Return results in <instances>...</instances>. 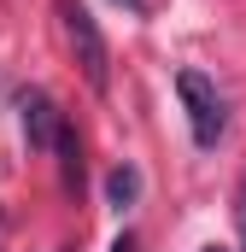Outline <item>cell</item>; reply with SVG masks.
Instances as JSON below:
<instances>
[{"mask_svg": "<svg viewBox=\"0 0 246 252\" xmlns=\"http://www.w3.org/2000/svg\"><path fill=\"white\" fill-rule=\"evenodd\" d=\"M106 199H112V205H135V199H141V170H135V164H118V170H112V176H106Z\"/></svg>", "mask_w": 246, "mask_h": 252, "instance_id": "4", "label": "cell"}, {"mask_svg": "<svg viewBox=\"0 0 246 252\" xmlns=\"http://www.w3.org/2000/svg\"><path fill=\"white\" fill-rule=\"evenodd\" d=\"M235 229H241V252H246V176H241V188H235Z\"/></svg>", "mask_w": 246, "mask_h": 252, "instance_id": "5", "label": "cell"}, {"mask_svg": "<svg viewBox=\"0 0 246 252\" xmlns=\"http://www.w3.org/2000/svg\"><path fill=\"white\" fill-rule=\"evenodd\" d=\"M205 252H229V247H205Z\"/></svg>", "mask_w": 246, "mask_h": 252, "instance_id": "8", "label": "cell"}, {"mask_svg": "<svg viewBox=\"0 0 246 252\" xmlns=\"http://www.w3.org/2000/svg\"><path fill=\"white\" fill-rule=\"evenodd\" d=\"M112 252H135V241H129V235H123V241H118V247H112Z\"/></svg>", "mask_w": 246, "mask_h": 252, "instance_id": "7", "label": "cell"}, {"mask_svg": "<svg viewBox=\"0 0 246 252\" xmlns=\"http://www.w3.org/2000/svg\"><path fill=\"white\" fill-rule=\"evenodd\" d=\"M18 112H24V135H30V147H35V153H53V141H59V129H64L59 106H53L41 88H30V94H18Z\"/></svg>", "mask_w": 246, "mask_h": 252, "instance_id": "3", "label": "cell"}, {"mask_svg": "<svg viewBox=\"0 0 246 252\" xmlns=\"http://www.w3.org/2000/svg\"><path fill=\"white\" fill-rule=\"evenodd\" d=\"M59 18H64L70 53H76V64H82L88 88H94V94H106V88H112V47H106V35H100L94 12H88L82 0H59Z\"/></svg>", "mask_w": 246, "mask_h": 252, "instance_id": "1", "label": "cell"}, {"mask_svg": "<svg viewBox=\"0 0 246 252\" xmlns=\"http://www.w3.org/2000/svg\"><path fill=\"white\" fill-rule=\"evenodd\" d=\"M176 94H182V106H187L193 141H199V147H217L223 129H229V106H223L217 82H211L205 70H182V76H176Z\"/></svg>", "mask_w": 246, "mask_h": 252, "instance_id": "2", "label": "cell"}, {"mask_svg": "<svg viewBox=\"0 0 246 252\" xmlns=\"http://www.w3.org/2000/svg\"><path fill=\"white\" fill-rule=\"evenodd\" d=\"M118 6H129V12H147V0H118Z\"/></svg>", "mask_w": 246, "mask_h": 252, "instance_id": "6", "label": "cell"}]
</instances>
